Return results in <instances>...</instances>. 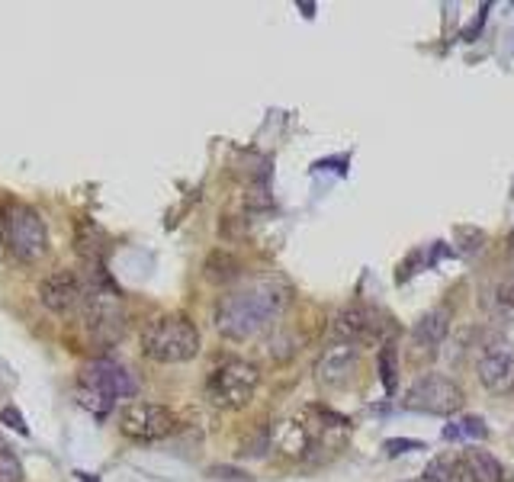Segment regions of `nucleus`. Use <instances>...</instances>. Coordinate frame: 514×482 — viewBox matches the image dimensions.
<instances>
[{
  "label": "nucleus",
  "instance_id": "1",
  "mask_svg": "<svg viewBox=\"0 0 514 482\" xmlns=\"http://www.w3.org/2000/svg\"><path fill=\"white\" fill-rule=\"evenodd\" d=\"M290 306V286L276 276H257L239 286L215 309V329L229 341H248L270 329Z\"/></svg>",
  "mask_w": 514,
  "mask_h": 482
},
{
  "label": "nucleus",
  "instance_id": "2",
  "mask_svg": "<svg viewBox=\"0 0 514 482\" xmlns=\"http://www.w3.org/2000/svg\"><path fill=\"white\" fill-rule=\"evenodd\" d=\"M200 329L187 315H161L142 331V354L154 364H187L200 354Z\"/></svg>",
  "mask_w": 514,
  "mask_h": 482
},
{
  "label": "nucleus",
  "instance_id": "3",
  "mask_svg": "<svg viewBox=\"0 0 514 482\" xmlns=\"http://www.w3.org/2000/svg\"><path fill=\"white\" fill-rule=\"evenodd\" d=\"M81 319H84V331L97 341V345H116L126 335V306L123 293L109 284L107 276H97V284H91L81 299Z\"/></svg>",
  "mask_w": 514,
  "mask_h": 482
},
{
  "label": "nucleus",
  "instance_id": "4",
  "mask_svg": "<svg viewBox=\"0 0 514 482\" xmlns=\"http://www.w3.org/2000/svg\"><path fill=\"white\" fill-rule=\"evenodd\" d=\"M331 428H347V421L338 415L322 412V408H306V412L283 418L274 431V447L283 457H309L315 451V444L328 441Z\"/></svg>",
  "mask_w": 514,
  "mask_h": 482
},
{
  "label": "nucleus",
  "instance_id": "5",
  "mask_svg": "<svg viewBox=\"0 0 514 482\" xmlns=\"http://www.w3.org/2000/svg\"><path fill=\"white\" fill-rule=\"evenodd\" d=\"M261 386V370L241 357L222 360L206 380V399L222 412H241L251 406L254 392Z\"/></svg>",
  "mask_w": 514,
  "mask_h": 482
},
{
  "label": "nucleus",
  "instance_id": "6",
  "mask_svg": "<svg viewBox=\"0 0 514 482\" xmlns=\"http://www.w3.org/2000/svg\"><path fill=\"white\" fill-rule=\"evenodd\" d=\"M132 380L113 360H93L81 370L77 380V402L91 408L93 415H107L119 396H132Z\"/></svg>",
  "mask_w": 514,
  "mask_h": 482
},
{
  "label": "nucleus",
  "instance_id": "7",
  "mask_svg": "<svg viewBox=\"0 0 514 482\" xmlns=\"http://www.w3.org/2000/svg\"><path fill=\"white\" fill-rule=\"evenodd\" d=\"M180 428V418L170 412L168 406H158V402H129L119 412V434L135 441V444H154V441H164L174 431Z\"/></svg>",
  "mask_w": 514,
  "mask_h": 482
},
{
  "label": "nucleus",
  "instance_id": "8",
  "mask_svg": "<svg viewBox=\"0 0 514 482\" xmlns=\"http://www.w3.org/2000/svg\"><path fill=\"white\" fill-rule=\"evenodd\" d=\"M7 241L10 251L23 264H36L48 254V225L42 213L32 206H13L7 213Z\"/></svg>",
  "mask_w": 514,
  "mask_h": 482
},
{
  "label": "nucleus",
  "instance_id": "9",
  "mask_svg": "<svg viewBox=\"0 0 514 482\" xmlns=\"http://www.w3.org/2000/svg\"><path fill=\"white\" fill-rule=\"evenodd\" d=\"M463 390L444 373H424L412 383L405 396V408L428 415H453L463 408Z\"/></svg>",
  "mask_w": 514,
  "mask_h": 482
},
{
  "label": "nucleus",
  "instance_id": "10",
  "mask_svg": "<svg viewBox=\"0 0 514 482\" xmlns=\"http://www.w3.org/2000/svg\"><path fill=\"white\" fill-rule=\"evenodd\" d=\"M361 367V347L347 345V341H335L322 351V357L315 360V383L322 390H344L357 376Z\"/></svg>",
  "mask_w": 514,
  "mask_h": 482
},
{
  "label": "nucleus",
  "instance_id": "11",
  "mask_svg": "<svg viewBox=\"0 0 514 482\" xmlns=\"http://www.w3.org/2000/svg\"><path fill=\"white\" fill-rule=\"evenodd\" d=\"M36 293H39V302H42L52 315H71L81 309L84 284H81V276H77L74 270L58 267L39 280Z\"/></svg>",
  "mask_w": 514,
  "mask_h": 482
},
{
  "label": "nucleus",
  "instance_id": "12",
  "mask_svg": "<svg viewBox=\"0 0 514 482\" xmlns=\"http://www.w3.org/2000/svg\"><path fill=\"white\" fill-rule=\"evenodd\" d=\"M476 376L479 383L495 396H505L514 390V345L508 341H495L489 345L476 360Z\"/></svg>",
  "mask_w": 514,
  "mask_h": 482
},
{
  "label": "nucleus",
  "instance_id": "13",
  "mask_svg": "<svg viewBox=\"0 0 514 482\" xmlns=\"http://www.w3.org/2000/svg\"><path fill=\"white\" fill-rule=\"evenodd\" d=\"M377 329H379L377 315L363 306L341 309V312L335 315V321H331V335H335V341H347V345H357V347L377 335Z\"/></svg>",
  "mask_w": 514,
  "mask_h": 482
},
{
  "label": "nucleus",
  "instance_id": "14",
  "mask_svg": "<svg viewBox=\"0 0 514 482\" xmlns=\"http://www.w3.org/2000/svg\"><path fill=\"white\" fill-rule=\"evenodd\" d=\"M447 329H450V309H447V306L424 312L422 319L414 321V329H412L414 354H418V357H434V354H438V347L444 345Z\"/></svg>",
  "mask_w": 514,
  "mask_h": 482
},
{
  "label": "nucleus",
  "instance_id": "15",
  "mask_svg": "<svg viewBox=\"0 0 514 482\" xmlns=\"http://www.w3.org/2000/svg\"><path fill=\"white\" fill-rule=\"evenodd\" d=\"M463 463H466L473 482H505V467L499 460L485 451H466L463 453Z\"/></svg>",
  "mask_w": 514,
  "mask_h": 482
},
{
  "label": "nucleus",
  "instance_id": "16",
  "mask_svg": "<svg viewBox=\"0 0 514 482\" xmlns=\"http://www.w3.org/2000/svg\"><path fill=\"white\" fill-rule=\"evenodd\" d=\"M424 479L431 482H473L463 457H438L431 460L428 469H424Z\"/></svg>",
  "mask_w": 514,
  "mask_h": 482
},
{
  "label": "nucleus",
  "instance_id": "17",
  "mask_svg": "<svg viewBox=\"0 0 514 482\" xmlns=\"http://www.w3.org/2000/svg\"><path fill=\"white\" fill-rule=\"evenodd\" d=\"M77 251H81L84 260H91V264H100V254H103L100 232L93 229L91 223H81V229H77Z\"/></svg>",
  "mask_w": 514,
  "mask_h": 482
},
{
  "label": "nucleus",
  "instance_id": "18",
  "mask_svg": "<svg viewBox=\"0 0 514 482\" xmlns=\"http://www.w3.org/2000/svg\"><path fill=\"white\" fill-rule=\"evenodd\" d=\"M379 380H383L386 392H396V383H399V354H396L392 345H386L379 351Z\"/></svg>",
  "mask_w": 514,
  "mask_h": 482
},
{
  "label": "nucleus",
  "instance_id": "19",
  "mask_svg": "<svg viewBox=\"0 0 514 482\" xmlns=\"http://www.w3.org/2000/svg\"><path fill=\"white\" fill-rule=\"evenodd\" d=\"M485 434H489V425H485L479 415H466L463 421H457V425L444 428L447 441H453V437H485Z\"/></svg>",
  "mask_w": 514,
  "mask_h": 482
},
{
  "label": "nucleus",
  "instance_id": "20",
  "mask_svg": "<svg viewBox=\"0 0 514 482\" xmlns=\"http://www.w3.org/2000/svg\"><path fill=\"white\" fill-rule=\"evenodd\" d=\"M0 482H23V467L20 460L10 453V447H0Z\"/></svg>",
  "mask_w": 514,
  "mask_h": 482
},
{
  "label": "nucleus",
  "instance_id": "21",
  "mask_svg": "<svg viewBox=\"0 0 514 482\" xmlns=\"http://www.w3.org/2000/svg\"><path fill=\"white\" fill-rule=\"evenodd\" d=\"M383 447L389 457H399V453H408V451H424L422 441H408V437H389Z\"/></svg>",
  "mask_w": 514,
  "mask_h": 482
},
{
  "label": "nucleus",
  "instance_id": "22",
  "mask_svg": "<svg viewBox=\"0 0 514 482\" xmlns=\"http://www.w3.org/2000/svg\"><path fill=\"white\" fill-rule=\"evenodd\" d=\"M495 302H499L508 315H514V280H508V284H501L499 290H495Z\"/></svg>",
  "mask_w": 514,
  "mask_h": 482
},
{
  "label": "nucleus",
  "instance_id": "23",
  "mask_svg": "<svg viewBox=\"0 0 514 482\" xmlns=\"http://www.w3.org/2000/svg\"><path fill=\"white\" fill-rule=\"evenodd\" d=\"M0 421H7L10 428H16V431H20V434H26L23 415H20V412H13V408H4V412H0Z\"/></svg>",
  "mask_w": 514,
  "mask_h": 482
},
{
  "label": "nucleus",
  "instance_id": "24",
  "mask_svg": "<svg viewBox=\"0 0 514 482\" xmlns=\"http://www.w3.org/2000/svg\"><path fill=\"white\" fill-rule=\"evenodd\" d=\"M412 482H431V479H424V476H422V479H412Z\"/></svg>",
  "mask_w": 514,
  "mask_h": 482
}]
</instances>
